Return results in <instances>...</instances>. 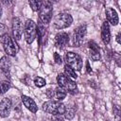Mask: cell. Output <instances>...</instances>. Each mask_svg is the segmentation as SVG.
<instances>
[{"label": "cell", "instance_id": "1", "mask_svg": "<svg viewBox=\"0 0 121 121\" xmlns=\"http://www.w3.org/2000/svg\"><path fill=\"white\" fill-rule=\"evenodd\" d=\"M53 13V4L50 1H42V6L39 9V19L42 24L48 25L51 21Z\"/></svg>", "mask_w": 121, "mask_h": 121}, {"label": "cell", "instance_id": "2", "mask_svg": "<svg viewBox=\"0 0 121 121\" xmlns=\"http://www.w3.org/2000/svg\"><path fill=\"white\" fill-rule=\"evenodd\" d=\"M43 110L45 112L50 113L52 115H58V114L61 115L65 111V106L60 101L48 100L43 104Z\"/></svg>", "mask_w": 121, "mask_h": 121}, {"label": "cell", "instance_id": "3", "mask_svg": "<svg viewBox=\"0 0 121 121\" xmlns=\"http://www.w3.org/2000/svg\"><path fill=\"white\" fill-rule=\"evenodd\" d=\"M57 82L59 84V87L63 89L66 93L68 92V93H71V94H75L78 91V86L74 82V80L67 78L64 74H59L58 75Z\"/></svg>", "mask_w": 121, "mask_h": 121}, {"label": "cell", "instance_id": "4", "mask_svg": "<svg viewBox=\"0 0 121 121\" xmlns=\"http://www.w3.org/2000/svg\"><path fill=\"white\" fill-rule=\"evenodd\" d=\"M24 31H25V38L26 43L29 44L32 43L37 36V31H38V26L36 23L30 19L26 20L25 23Z\"/></svg>", "mask_w": 121, "mask_h": 121}, {"label": "cell", "instance_id": "5", "mask_svg": "<svg viewBox=\"0 0 121 121\" xmlns=\"http://www.w3.org/2000/svg\"><path fill=\"white\" fill-rule=\"evenodd\" d=\"M64 60L66 62V65L72 68L74 71H79L82 68V60L77 53L67 52L64 55Z\"/></svg>", "mask_w": 121, "mask_h": 121}, {"label": "cell", "instance_id": "6", "mask_svg": "<svg viewBox=\"0 0 121 121\" xmlns=\"http://www.w3.org/2000/svg\"><path fill=\"white\" fill-rule=\"evenodd\" d=\"M72 23H73L72 16L69 13H65V12H61L56 15V17L54 18V22H53L54 26L58 29L66 28L70 26Z\"/></svg>", "mask_w": 121, "mask_h": 121}, {"label": "cell", "instance_id": "7", "mask_svg": "<svg viewBox=\"0 0 121 121\" xmlns=\"http://www.w3.org/2000/svg\"><path fill=\"white\" fill-rule=\"evenodd\" d=\"M3 47L7 55L11 57H14L19 50V46L17 45L15 41L8 34L3 37Z\"/></svg>", "mask_w": 121, "mask_h": 121}, {"label": "cell", "instance_id": "8", "mask_svg": "<svg viewBox=\"0 0 121 121\" xmlns=\"http://www.w3.org/2000/svg\"><path fill=\"white\" fill-rule=\"evenodd\" d=\"M86 25H80L77 28H75L74 33H73V43L74 46L78 47L82 44L83 39L86 34Z\"/></svg>", "mask_w": 121, "mask_h": 121}, {"label": "cell", "instance_id": "9", "mask_svg": "<svg viewBox=\"0 0 121 121\" xmlns=\"http://www.w3.org/2000/svg\"><path fill=\"white\" fill-rule=\"evenodd\" d=\"M11 106H12V102H11L10 98H9V97L3 98L0 102V116L3 118L8 117L10 113Z\"/></svg>", "mask_w": 121, "mask_h": 121}, {"label": "cell", "instance_id": "10", "mask_svg": "<svg viewBox=\"0 0 121 121\" xmlns=\"http://www.w3.org/2000/svg\"><path fill=\"white\" fill-rule=\"evenodd\" d=\"M69 43V35L66 32H59L55 36V45L56 47L62 49Z\"/></svg>", "mask_w": 121, "mask_h": 121}, {"label": "cell", "instance_id": "11", "mask_svg": "<svg viewBox=\"0 0 121 121\" xmlns=\"http://www.w3.org/2000/svg\"><path fill=\"white\" fill-rule=\"evenodd\" d=\"M12 33L16 41H20L23 34V24L19 18H14L12 22Z\"/></svg>", "mask_w": 121, "mask_h": 121}, {"label": "cell", "instance_id": "12", "mask_svg": "<svg viewBox=\"0 0 121 121\" xmlns=\"http://www.w3.org/2000/svg\"><path fill=\"white\" fill-rule=\"evenodd\" d=\"M89 47V55L91 59L95 61H97L100 60V52H99V46L96 44L95 41H90L88 43Z\"/></svg>", "mask_w": 121, "mask_h": 121}, {"label": "cell", "instance_id": "13", "mask_svg": "<svg viewBox=\"0 0 121 121\" xmlns=\"http://www.w3.org/2000/svg\"><path fill=\"white\" fill-rule=\"evenodd\" d=\"M105 13H106V18H107L108 23H110L112 26H116L118 24V22H119L118 14L113 8H111V7L106 8Z\"/></svg>", "mask_w": 121, "mask_h": 121}, {"label": "cell", "instance_id": "14", "mask_svg": "<svg viewBox=\"0 0 121 121\" xmlns=\"http://www.w3.org/2000/svg\"><path fill=\"white\" fill-rule=\"evenodd\" d=\"M11 61L8 56H3L0 59V72H2L5 76H9L10 72Z\"/></svg>", "mask_w": 121, "mask_h": 121}, {"label": "cell", "instance_id": "15", "mask_svg": "<svg viewBox=\"0 0 121 121\" xmlns=\"http://www.w3.org/2000/svg\"><path fill=\"white\" fill-rule=\"evenodd\" d=\"M21 98H22V102H23V104L26 106V108L27 110H29V111H30L31 112H33V113L37 112V111H38V106L36 105L35 101H34L31 97L23 95Z\"/></svg>", "mask_w": 121, "mask_h": 121}, {"label": "cell", "instance_id": "16", "mask_svg": "<svg viewBox=\"0 0 121 121\" xmlns=\"http://www.w3.org/2000/svg\"><path fill=\"white\" fill-rule=\"evenodd\" d=\"M101 39L102 42L105 44H108L111 41V31H110V26L107 21H105L102 24L101 26Z\"/></svg>", "mask_w": 121, "mask_h": 121}, {"label": "cell", "instance_id": "17", "mask_svg": "<svg viewBox=\"0 0 121 121\" xmlns=\"http://www.w3.org/2000/svg\"><path fill=\"white\" fill-rule=\"evenodd\" d=\"M66 95H67V93L63 89H61L60 87H57L56 89H54V97L53 98L57 99L58 101H60L65 98Z\"/></svg>", "mask_w": 121, "mask_h": 121}, {"label": "cell", "instance_id": "18", "mask_svg": "<svg viewBox=\"0 0 121 121\" xmlns=\"http://www.w3.org/2000/svg\"><path fill=\"white\" fill-rule=\"evenodd\" d=\"M64 114V117L68 120H71L74 118L75 114H76V109L74 107H68V108H65V111L63 112Z\"/></svg>", "mask_w": 121, "mask_h": 121}, {"label": "cell", "instance_id": "19", "mask_svg": "<svg viewBox=\"0 0 121 121\" xmlns=\"http://www.w3.org/2000/svg\"><path fill=\"white\" fill-rule=\"evenodd\" d=\"M64 75H65L67 78H71V79H76V78H78L76 72H75L72 68H70L69 66H67V65L64 66Z\"/></svg>", "mask_w": 121, "mask_h": 121}, {"label": "cell", "instance_id": "20", "mask_svg": "<svg viewBox=\"0 0 121 121\" xmlns=\"http://www.w3.org/2000/svg\"><path fill=\"white\" fill-rule=\"evenodd\" d=\"M9 88H10V83L9 81H7V80L0 81V95L5 94Z\"/></svg>", "mask_w": 121, "mask_h": 121}, {"label": "cell", "instance_id": "21", "mask_svg": "<svg viewBox=\"0 0 121 121\" xmlns=\"http://www.w3.org/2000/svg\"><path fill=\"white\" fill-rule=\"evenodd\" d=\"M30 8L34 10V11H38L42 6V1H34V0H29L28 2Z\"/></svg>", "mask_w": 121, "mask_h": 121}, {"label": "cell", "instance_id": "22", "mask_svg": "<svg viewBox=\"0 0 121 121\" xmlns=\"http://www.w3.org/2000/svg\"><path fill=\"white\" fill-rule=\"evenodd\" d=\"M34 83H35V85H36L37 87L41 88V87H43V86L46 84V81H45V79H44L43 78H42V77H36V78H34Z\"/></svg>", "mask_w": 121, "mask_h": 121}, {"label": "cell", "instance_id": "23", "mask_svg": "<svg viewBox=\"0 0 121 121\" xmlns=\"http://www.w3.org/2000/svg\"><path fill=\"white\" fill-rule=\"evenodd\" d=\"M6 34H7V26L4 24L0 23V37H4Z\"/></svg>", "mask_w": 121, "mask_h": 121}, {"label": "cell", "instance_id": "24", "mask_svg": "<svg viewBox=\"0 0 121 121\" xmlns=\"http://www.w3.org/2000/svg\"><path fill=\"white\" fill-rule=\"evenodd\" d=\"M53 57H54V60H55V62H56L57 64H60V63L62 62V60H61V57H60L57 52L54 53Z\"/></svg>", "mask_w": 121, "mask_h": 121}, {"label": "cell", "instance_id": "25", "mask_svg": "<svg viewBox=\"0 0 121 121\" xmlns=\"http://www.w3.org/2000/svg\"><path fill=\"white\" fill-rule=\"evenodd\" d=\"M46 95H47V97L48 98H53L54 97V90L53 89H48L47 91H46Z\"/></svg>", "mask_w": 121, "mask_h": 121}, {"label": "cell", "instance_id": "26", "mask_svg": "<svg viewBox=\"0 0 121 121\" xmlns=\"http://www.w3.org/2000/svg\"><path fill=\"white\" fill-rule=\"evenodd\" d=\"M52 121H64V119L61 117V115H53L52 116Z\"/></svg>", "mask_w": 121, "mask_h": 121}, {"label": "cell", "instance_id": "27", "mask_svg": "<svg viewBox=\"0 0 121 121\" xmlns=\"http://www.w3.org/2000/svg\"><path fill=\"white\" fill-rule=\"evenodd\" d=\"M86 70H87V73H89V74L92 72V69H91V67H90L89 61H86Z\"/></svg>", "mask_w": 121, "mask_h": 121}, {"label": "cell", "instance_id": "28", "mask_svg": "<svg viewBox=\"0 0 121 121\" xmlns=\"http://www.w3.org/2000/svg\"><path fill=\"white\" fill-rule=\"evenodd\" d=\"M120 36H121V33L119 32V33L117 34V36H116V42H117L118 43H121V41H120Z\"/></svg>", "mask_w": 121, "mask_h": 121}, {"label": "cell", "instance_id": "29", "mask_svg": "<svg viewBox=\"0 0 121 121\" xmlns=\"http://www.w3.org/2000/svg\"><path fill=\"white\" fill-rule=\"evenodd\" d=\"M2 16V7H1V4H0V18Z\"/></svg>", "mask_w": 121, "mask_h": 121}]
</instances>
